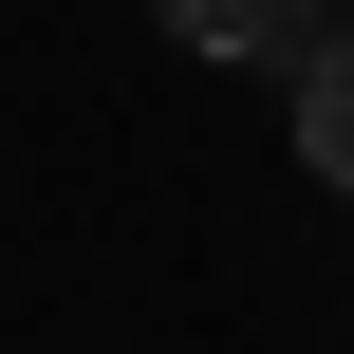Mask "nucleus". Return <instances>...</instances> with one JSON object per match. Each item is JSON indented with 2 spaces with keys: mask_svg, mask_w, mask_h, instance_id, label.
Here are the masks:
<instances>
[{
  "mask_svg": "<svg viewBox=\"0 0 354 354\" xmlns=\"http://www.w3.org/2000/svg\"><path fill=\"white\" fill-rule=\"evenodd\" d=\"M280 93H299V168L354 187V19H317V37L280 56Z\"/></svg>",
  "mask_w": 354,
  "mask_h": 354,
  "instance_id": "nucleus-1",
  "label": "nucleus"
},
{
  "mask_svg": "<svg viewBox=\"0 0 354 354\" xmlns=\"http://www.w3.org/2000/svg\"><path fill=\"white\" fill-rule=\"evenodd\" d=\"M168 37H187V56H299L280 0H168Z\"/></svg>",
  "mask_w": 354,
  "mask_h": 354,
  "instance_id": "nucleus-2",
  "label": "nucleus"
},
{
  "mask_svg": "<svg viewBox=\"0 0 354 354\" xmlns=\"http://www.w3.org/2000/svg\"><path fill=\"white\" fill-rule=\"evenodd\" d=\"M280 19H299V37H317V19H336V0H280Z\"/></svg>",
  "mask_w": 354,
  "mask_h": 354,
  "instance_id": "nucleus-3",
  "label": "nucleus"
}]
</instances>
